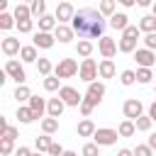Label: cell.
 Masks as SVG:
<instances>
[{
    "label": "cell",
    "mask_w": 156,
    "mask_h": 156,
    "mask_svg": "<svg viewBox=\"0 0 156 156\" xmlns=\"http://www.w3.org/2000/svg\"><path fill=\"white\" fill-rule=\"evenodd\" d=\"M71 27L73 32L78 34V39H100L105 37V15L100 10H93V7H83L73 15L71 20Z\"/></svg>",
    "instance_id": "obj_1"
},
{
    "label": "cell",
    "mask_w": 156,
    "mask_h": 156,
    "mask_svg": "<svg viewBox=\"0 0 156 156\" xmlns=\"http://www.w3.org/2000/svg\"><path fill=\"white\" fill-rule=\"evenodd\" d=\"M78 71H80V66H78L76 58H61V61L54 66V76H58L61 80H63V78H73Z\"/></svg>",
    "instance_id": "obj_2"
},
{
    "label": "cell",
    "mask_w": 156,
    "mask_h": 156,
    "mask_svg": "<svg viewBox=\"0 0 156 156\" xmlns=\"http://www.w3.org/2000/svg\"><path fill=\"white\" fill-rule=\"evenodd\" d=\"M93 139H95V144H100V146H112V144H117L119 132H117V129H110V127H100V129H95Z\"/></svg>",
    "instance_id": "obj_3"
},
{
    "label": "cell",
    "mask_w": 156,
    "mask_h": 156,
    "mask_svg": "<svg viewBox=\"0 0 156 156\" xmlns=\"http://www.w3.org/2000/svg\"><path fill=\"white\" fill-rule=\"evenodd\" d=\"M5 73L17 83V85H22L24 80H27V73H24V66L17 61V58H7V63H5Z\"/></svg>",
    "instance_id": "obj_4"
},
{
    "label": "cell",
    "mask_w": 156,
    "mask_h": 156,
    "mask_svg": "<svg viewBox=\"0 0 156 156\" xmlns=\"http://www.w3.org/2000/svg\"><path fill=\"white\" fill-rule=\"evenodd\" d=\"M78 76H80V80H85V83H93V80L100 76L95 58H90V56L83 58V61H80V71H78Z\"/></svg>",
    "instance_id": "obj_5"
},
{
    "label": "cell",
    "mask_w": 156,
    "mask_h": 156,
    "mask_svg": "<svg viewBox=\"0 0 156 156\" xmlns=\"http://www.w3.org/2000/svg\"><path fill=\"white\" fill-rule=\"evenodd\" d=\"M58 98L68 105V107H80V102H83V95L73 88V85H61V90H58Z\"/></svg>",
    "instance_id": "obj_6"
},
{
    "label": "cell",
    "mask_w": 156,
    "mask_h": 156,
    "mask_svg": "<svg viewBox=\"0 0 156 156\" xmlns=\"http://www.w3.org/2000/svg\"><path fill=\"white\" fill-rule=\"evenodd\" d=\"M141 112H144L141 100H136V98L124 100V105H122V115H124L127 119H136V117H141Z\"/></svg>",
    "instance_id": "obj_7"
},
{
    "label": "cell",
    "mask_w": 156,
    "mask_h": 156,
    "mask_svg": "<svg viewBox=\"0 0 156 156\" xmlns=\"http://www.w3.org/2000/svg\"><path fill=\"white\" fill-rule=\"evenodd\" d=\"M56 20H58V24H66V22H71L73 20V15H76V10H73V5H71V0H66V2H56Z\"/></svg>",
    "instance_id": "obj_8"
},
{
    "label": "cell",
    "mask_w": 156,
    "mask_h": 156,
    "mask_svg": "<svg viewBox=\"0 0 156 156\" xmlns=\"http://www.w3.org/2000/svg\"><path fill=\"white\" fill-rule=\"evenodd\" d=\"M117 41L112 39V37H100V41H98V51L102 54V58H112L115 54H117Z\"/></svg>",
    "instance_id": "obj_9"
},
{
    "label": "cell",
    "mask_w": 156,
    "mask_h": 156,
    "mask_svg": "<svg viewBox=\"0 0 156 156\" xmlns=\"http://www.w3.org/2000/svg\"><path fill=\"white\" fill-rule=\"evenodd\" d=\"M134 61H136L139 66H144V68H151V66L156 63V54L144 46V49H136V51H134Z\"/></svg>",
    "instance_id": "obj_10"
},
{
    "label": "cell",
    "mask_w": 156,
    "mask_h": 156,
    "mask_svg": "<svg viewBox=\"0 0 156 156\" xmlns=\"http://www.w3.org/2000/svg\"><path fill=\"white\" fill-rule=\"evenodd\" d=\"M32 44H34L37 49H51V46L56 44V37H54L51 32H37L34 39H32Z\"/></svg>",
    "instance_id": "obj_11"
},
{
    "label": "cell",
    "mask_w": 156,
    "mask_h": 156,
    "mask_svg": "<svg viewBox=\"0 0 156 156\" xmlns=\"http://www.w3.org/2000/svg\"><path fill=\"white\" fill-rule=\"evenodd\" d=\"M20 51H22V46H20V39H17V37H5V39H2V54H5V56L12 58V56H17Z\"/></svg>",
    "instance_id": "obj_12"
},
{
    "label": "cell",
    "mask_w": 156,
    "mask_h": 156,
    "mask_svg": "<svg viewBox=\"0 0 156 156\" xmlns=\"http://www.w3.org/2000/svg\"><path fill=\"white\" fill-rule=\"evenodd\" d=\"M54 37H56L61 44H68V41H73L76 32H73V27H68V24H56V29H54Z\"/></svg>",
    "instance_id": "obj_13"
},
{
    "label": "cell",
    "mask_w": 156,
    "mask_h": 156,
    "mask_svg": "<svg viewBox=\"0 0 156 156\" xmlns=\"http://www.w3.org/2000/svg\"><path fill=\"white\" fill-rule=\"evenodd\" d=\"M127 20H129V17H127L124 12H115V15L110 17V22H107V24H110L112 29H117V32H124V29L129 27V22H127Z\"/></svg>",
    "instance_id": "obj_14"
},
{
    "label": "cell",
    "mask_w": 156,
    "mask_h": 156,
    "mask_svg": "<svg viewBox=\"0 0 156 156\" xmlns=\"http://www.w3.org/2000/svg\"><path fill=\"white\" fill-rule=\"evenodd\" d=\"M98 71H100V78H115V73H117L112 58H102V61L98 63Z\"/></svg>",
    "instance_id": "obj_15"
},
{
    "label": "cell",
    "mask_w": 156,
    "mask_h": 156,
    "mask_svg": "<svg viewBox=\"0 0 156 156\" xmlns=\"http://www.w3.org/2000/svg\"><path fill=\"white\" fill-rule=\"evenodd\" d=\"M63 107H66V102L61 98H49V102H46V112L51 117H61L63 115Z\"/></svg>",
    "instance_id": "obj_16"
},
{
    "label": "cell",
    "mask_w": 156,
    "mask_h": 156,
    "mask_svg": "<svg viewBox=\"0 0 156 156\" xmlns=\"http://www.w3.org/2000/svg\"><path fill=\"white\" fill-rule=\"evenodd\" d=\"M37 22H39V32H54V29H56V24H58L56 15H41Z\"/></svg>",
    "instance_id": "obj_17"
},
{
    "label": "cell",
    "mask_w": 156,
    "mask_h": 156,
    "mask_svg": "<svg viewBox=\"0 0 156 156\" xmlns=\"http://www.w3.org/2000/svg\"><path fill=\"white\" fill-rule=\"evenodd\" d=\"M20 58H22L24 63H37V61H39L37 46H34V44H29V46H22V51H20Z\"/></svg>",
    "instance_id": "obj_18"
},
{
    "label": "cell",
    "mask_w": 156,
    "mask_h": 156,
    "mask_svg": "<svg viewBox=\"0 0 156 156\" xmlns=\"http://www.w3.org/2000/svg\"><path fill=\"white\" fill-rule=\"evenodd\" d=\"M85 95H90V98H95L98 102H102V95H105V83H100V80L88 83V93H85Z\"/></svg>",
    "instance_id": "obj_19"
},
{
    "label": "cell",
    "mask_w": 156,
    "mask_h": 156,
    "mask_svg": "<svg viewBox=\"0 0 156 156\" xmlns=\"http://www.w3.org/2000/svg\"><path fill=\"white\" fill-rule=\"evenodd\" d=\"M17 119H20L22 124H29V122L37 119V115H34V110H32L29 105H20V107H17Z\"/></svg>",
    "instance_id": "obj_20"
},
{
    "label": "cell",
    "mask_w": 156,
    "mask_h": 156,
    "mask_svg": "<svg viewBox=\"0 0 156 156\" xmlns=\"http://www.w3.org/2000/svg\"><path fill=\"white\" fill-rule=\"evenodd\" d=\"M29 107L34 110V115H37V119H39V117L46 112V100L39 98V95H32V98H29Z\"/></svg>",
    "instance_id": "obj_21"
},
{
    "label": "cell",
    "mask_w": 156,
    "mask_h": 156,
    "mask_svg": "<svg viewBox=\"0 0 156 156\" xmlns=\"http://www.w3.org/2000/svg\"><path fill=\"white\" fill-rule=\"evenodd\" d=\"M117 132H119V136H134L136 134V122L134 119H122Z\"/></svg>",
    "instance_id": "obj_22"
},
{
    "label": "cell",
    "mask_w": 156,
    "mask_h": 156,
    "mask_svg": "<svg viewBox=\"0 0 156 156\" xmlns=\"http://www.w3.org/2000/svg\"><path fill=\"white\" fill-rule=\"evenodd\" d=\"M41 132L44 134H56L58 132V117H51V115L44 117L41 119Z\"/></svg>",
    "instance_id": "obj_23"
},
{
    "label": "cell",
    "mask_w": 156,
    "mask_h": 156,
    "mask_svg": "<svg viewBox=\"0 0 156 156\" xmlns=\"http://www.w3.org/2000/svg\"><path fill=\"white\" fill-rule=\"evenodd\" d=\"M98 105H100V102H98L95 98L85 95V98H83V102H80V115H83V117H90V112H93Z\"/></svg>",
    "instance_id": "obj_24"
},
{
    "label": "cell",
    "mask_w": 156,
    "mask_h": 156,
    "mask_svg": "<svg viewBox=\"0 0 156 156\" xmlns=\"http://www.w3.org/2000/svg\"><path fill=\"white\" fill-rule=\"evenodd\" d=\"M95 129H98V127L93 124V119H83V122H78V129H76V132H78V136H93Z\"/></svg>",
    "instance_id": "obj_25"
},
{
    "label": "cell",
    "mask_w": 156,
    "mask_h": 156,
    "mask_svg": "<svg viewBox=\"0 0 156 156\" xmlns=\"http://www.w3.org/2000/svg\"><path fill=\"white\" fill-rule=\"evenodd\" d=\"M12 98L17 100V102H29V98H32V90L22 83V85H17L15 88V93H12Z\"/></svg>",
    "instance_id": "obj_26"
},
{
    "label": "cell",
    "mask_w": 156,
    "mask_h": 156,
    "mask_svg": "<svg viewBox=\"0 0 156 156\" xmlns=\"http://www.w3.org/2000/svg\"><path fill=\"white\" fill-rule=\"evenodd\" d=\"M139 29L141 32H156V15H146V17H141L139 20Z\"/></svg>",
    "instance_id": "obj_27"
},
{
    "label": "cell",
    "mask_w": 156,
    "mask_h": 156,
    "mask_svg": "<svg viewBox=\"0 0 156 156\" xmlns=\"http://www.w3.org/2000/svg\"><path fill=\"white\" fill-rule=\"evenodd\" d=\"M12 15H15L17 22H20V20H32V7H27L24 2H20V5L12 10Z\"/></svg>",
    "instance_id": "obj_28"
},
{
    "label": "cell",
    "mask_w": 156,
    "mask_h": 156,
    "mask_svg": "<svg viewBox=\"0 0 156 156\" xmlns=\"http://www.w3.org/2000/svg\"><path fill=\"white\" fill-rule=\"evenodd\" d=\"M117 46H119V51H122V54H134V51H136V39H129V37H122Z\"/></svg>",
    "instance_id": "obj_29"
},
{
    "label": "cell",
    "mask_w": 156,
    "mask_h": 156,
    "mask_svg": "<svg viewBox=\"0 0 156 156\" xmlns=\"http://www.w3.org/2000/svg\"><path fill=\"white\" fill-rule=\"evenodd\" d=\"M76 54L83 56V58H88V56L93 54V41H90V39H80L78 46H76Z\"/></svg>",
    "instance_id": "obj_30"
},
{
    "label": "cell",
    "mask_w": 156,
    "mask_h": 156,
    "mask_svg": "<svg viewBox=\"0 0 156 156\" xmlns=\"http://www.w3.org/2000/svg\"><path fill=\"white\" fill-rule=\"evenodd\" d=\"M44 90H49V93L61 90V78L58 76H44Z\"/></svg>",
    "instance_id": "obj_31"
},
{
    "label": "cell",
    "mask_w": 156,
    "mask_h": 156,
    "mask_svg": "<svg viewBox=\"0 0 156 156\" xmlns=\"http://www.w3.org/2000/svg\"><path fill=\"white\" fill-rule=\"evenodd\" d=\"M12 27H17L15 15H10V12H0V29H12Z\"/></svg>",
    "instance_id": "obj_32"
},
{
    "label": "cell",
    "mask_w": 156,
    "mask_h": 156,
    "mask_svg": "<svg viewBox=\"0 0 156 156\" xmlns=\"http://www.w3.org/2000/svg\"><path fill=\"white\" fill-rule=\"evenodd\" d=\"M151 78H154L151 68H144V66H139V68H136V83L146 85V83H151Z\"/></svg>",
    "instance_id": "obj_33"
},
{
    "label": "cell",
    "mask_w": 156,
    "mask_h": 156,
    "mask_svg": "<svg viewBox=\"0 0 156 156\" xmlns=\"http://www.w3.org/2000/svg\"><path fill=\"white\" fill-rule=\"evenodd\" d=\"M54 141H51V134H41V136H37L34 139V146H37V151H49V146H51Z\"/></svg>",
    "instance_id": "obj_34"
},
{
    "label": "cell",
    "mask_w": 156,
    "mask_h": 156,
    "mask_svg": "<svg viewBox=\"0 0 156 156\" xmlns=\"http://www.w3.org/2000/svg\"><path fill=\"white\" fill-rule=\"evenodd\" d=\"M51 71H54L51 61H49V58H41V56H39V61H37V73H41V76H51Z\"/></svg>",
    "instance_id": "obj_35"
},
{
    "label": "cell",
    "mask_w": 156,
    "mask_h": 156,
    "mask_svg": "<svg viewBox=\"0 0 156 156\" xmlns=\"http://www.w3.org/2000/svg\"><path fill=\"white\" fill-rule=\"evenodd\" d=\"M119 83L122 85H134L136 83V71H132V68H127V71H122V76H119Z\"/></svg>",
    "instance_id": "obj_36"
},
{
    "label": "cell",
    "mask_w": 156,
    "mask_h": 156,
    "mask_svg": "<svg viewBox=\"0 0 156 156\" xmlns=\"http://www.w3.org/2000/svg\"><path fill=\"white\" fill-rule=\"evenodd\" d=\"M29 7H32V17L46 15V0H34V2H29Z\"/></svg>",
    "instance_id": "obj_37"
},
{
    "label": "cell",
    "mask_w": 156,
    "mask_h": 156,
    "mask_svg": "<svg viewBox=\"0 0 156 156\" xmlns=\"http://www.w3.org/2000/svg\"><path fill=\"white\" fill-rule=\"evenodd\" d=\"M115 5H117V0H100V12L105 15V17H112L115 15Z\"/></svg>",
    "instance_id": "obj_38"
},
{
    "label": "cell",
    "mask_w": 156,
    "mask_h": 156,
    "mask_svg": "<svg viewBox=\"0 0 156 156\" xmlns=\"http://www.w3.org/2000/svg\"><path fill=\"white\" fill-rule=\"evenodd\" d=\"M134 122H136V129H139V132H149L151 124H154V119H151L149 115H141V117H136Z\"/></svg>",
    "instance_id": "obj_39"
},
{
    "label": "cell",
    "mask_w": 156,
    "mask_h": 156,
    "mask_svg": "<svg viewBox=\"0 0 156 156\" xmlns=\"http://www.w3.org/2000/svg\"><path fill=\"white\" fill-rule=\"evenodd\" d=\"M83 156H100V144H95V141H88V144H83V151H80Z\"/></svg>",
    "instance_id": "obj_40"
},
{
    "label": "cell",
    "mask_w": 156,
    "mask_h": 156,
    "mask_svg": "<svg viewBox=\"0 0 156 156\" xmlns=\"http://www.w3.org/2000/svg\"><path fill=\"white\" fill-rule=\"evenodd\" d=\"M15 139H7V136H2V141H0V154L2 156H10L12 151H15V144H12Z\"/></svg>",
    "instance_id": "obj_41"
},
{
    "label": "cell",
    "mask_w": 156,
    "mask_h": 156,
    "mask_svg": "<svg viewBox=\"0 0 156 156\" xmlns=\"http://www.w3.org/2000/svg\"><path fill=\"white\" fill-rule=\"evenodd\" d=\"M17 29H20V34H29L34 29V20H20L17 22Z\"/></svg>",
    "instance_id": "obj_42"
},
{
    "label": "cell",
    "mask_w": 156,
    "mask_h": 156,
    "mask_svg": "<svg viewBox=\"0 0 156 156\" xmlns=\"http://www.w3.org/2000/svg\"><path fill=\"white\" fill-rule=\"evenodd\" d=\"M139 34H141V29H139V24H129L124 32H122V37H129V39H139Z\"/></svg>",
    "instance_id": "obj_43"
},
{
    "label": "cell",
    "mask_w": 156,
    "mask_h": 156,
    "mask_svg": "<svg viewBox=\"0 0 156 156\" xmlns=\"http://www.w3.org/2000/svg\"><path fill=\"white\" fill-rule=\"evenodd\" d=\"M134 156H154V149H151L149 144H136Z\"/></svg>",
    "instance_id": "obj_44"
},
{
    "label": "cell",
    "mask_w": 156,
    "mask_h": 156,
    "mask_svg": "<svg viewBox=\"0 0 156 156\" xmlns=\"http://www.w3.org/2000/svg\"><path fill=\"white\" fill-rule=\"evenodd\" d=\"M144 46L151 49V51H156V32H149V34L144 37Z\"/></svg>",
    "instance_id": "obj_45"
},
{
    "label": "cell",
    "mask_w": 156,
    "mask_h": 156,
    "mask_svg": "<svg viewBox=\"0 0 156 156\" xmlns=\"http://www.w3.org/2000/svg\"><path fill=\"white\" fill-rule=\"evenodd\" d=\"M17 134H20V129L12 127V124H7V129L2 132V136H7V139H17Z\"/></svg>",
    "instance_id": "obj_46"
},
{
    "label": "cell",
    "mask_w": 156,
    "mask_h": 156,
    "mask_svg": "<svg viewBox=\"0 0 156 156\" xmlns=\"http://www.w3.org/2000/svg\"><path fill=\"white\" fill-rule=\"evenodd\" d=\"M49 154H51V156H61V154H63L61 144H51V146H49Z\"/></svg>",
    "instance_id": "obj_47"
},
{
    "label": "cell",
    "mask_w": 156,
    "mask_h": 156,
    "mask_svg": "<svg viewBox=\"0 0 156 156\" xmlns=\"http://www.w3.org/2000/svg\"><path fill=\"white\" fill-rule=\"evenodd\" d=\"M15 156H32V151H29V146H17Z\"/></svg>",
    "instance_id": "obj_48"
},
{
    "label": "cell",
    "mask_w": 156,
    "mask_h": 156,
    "mask_svg": "<svg viewBox=\"0 0 156 156\" xmlns=\"http://www.w3.org/2000/svg\"><path fill=\"white\" fill-rule=\"evenodd\" d=\"M149 117H151V119L156 122V100H154V102L149 105Z\"/></svg>",
    "instance_id": "obj_49"
},
{
    "label": "cell",
    "mask_w": 156,
    "mask_h": 156,
    "mask_svg": "<svg viewBox=\"0 0 156 156\" xmlns=\"http://www.w3.org/2000/svg\"><path fill=\"white\" fill-rule=\"evenodd\" d=\"M146 144H149V146L156 151V132H151V136H149V141H146Z\"/></svg>",
    "instance_id": "obj_50"
},
{
    "label": "cell",
    "mask_w": 156,
    "mask_h": 156,
    "mask_svg": "<svg viewBox=\"0 0 156 156\" xmlns=\"http://www.w3.org/2000/svg\"><path fill=\"white\" fill-rule=\"evenodd\" d=\"M117 156H134V151H132V149H119Z\"/></svg>",
    "instance_id": "obj_51"
},
{
    "label": "cell",
    "mask_w": 156,
    "mask_h": 156,
    "mask_svg": "<svg viewBox=\"0 0 156 156\" xmlns=\"http://www.w3.org/2000/svg\"><path fill=\"white\" fill-rule=\"evenodd\" d=\"M136 5L139 7H149V5H154V0H136Z\"/></svg>",
    "instance_id": "obj_52"
},
{
    "label": "cell",
    "mask_w": 156,
    "mask_h": 156,
    "mask_svg": "<svg viewBox=\"0 0 156 156\" xmlns=\"http://www.w3.org/2000/svg\"><path fill=\"white\" fill-rule=\"evenodd\" d=\"M119 5H124V7H132V5H136V0H117Z\"/></svg>",
    "instance_id": "obj_53"
},
{
    "label": "cell",
    "mask_w": 156,
    "mask_h": 156,
    "mask_svg": "<svg viewBox=\"0 0 156 156\" xmlns=\"http://www.w3.org/2000/svg\"><path fill=\"white\" fill-rule=\"evenodd\" d=\"M5 7H7V0H0V10L5 12Z\"/></svg>",
    "instance_id": "obj_54"
},
{
    "label": "cell",
    "mask_w": 156,
    "mask_h": 156,
    "mask_svg": "<svg viewBox=\"0 0 156 156\" xmlns=\"http://www.w3.org/2000/svg\"><path fill=\"white\" fill-rule=\"evenodd\" d=\"M61 156H78V154H76V151H63Z\"/></svg>",
    "instance_id": "obj_55"
},
{
    "label": "cell",
    "mask_w": 156,
    "mask_h": 156,
    "mask_svg": "<svg viewBox=\"0 0 156 156\" xmlns=\"http://www.w3.org/2000/svg\"><path fill=\"white\" fill-rule=\"evenodd\" d=\"M32 156H41V151H37V154H32Z\"/></svg>",
    "instance_id": "obj_56"
},
{
    "label": "cell",
    "mask_w": 156,
    "mask_h": 156,
    "mask_svg": "<svg viewBox=\"0 0 156 156\" xmlns=\"http://www.w3.org/2000/svg\"><path fill=\"white\" fill-rule=\"evenodd\" d=\"M154 15H156V2H154Z\"/></svg>",
    "instance_id": "obj_57"
},
{
    "label": "cell",
    "mask_w": 156,
    "mask_h": 156,
    "mask_svg": "<svg viewBox=\"0 0 156 156\" xmlns=\"http://www.w3.org/2000/svg\"><path fill=\"white\" fill-rule=\"evenodd\" d=\"M24 2H34V0H24Z\"/></svg>",
    "instance_id": "obj_58"
},
{
    "label": "cell",
    "mask_w": 156,
    "mask_h": 156,
    "mask_svg": "<svg viewBox=\"0 0 156 156\" xmlns=\"http://www.w3.org/2000/svg\"><path fill=\"white\" fill-rule=\"evenodd\" d=\"M58 2H66V0H58Z\"/></svg>",
    "instance_id": "obj_59"
}]
</instances>
